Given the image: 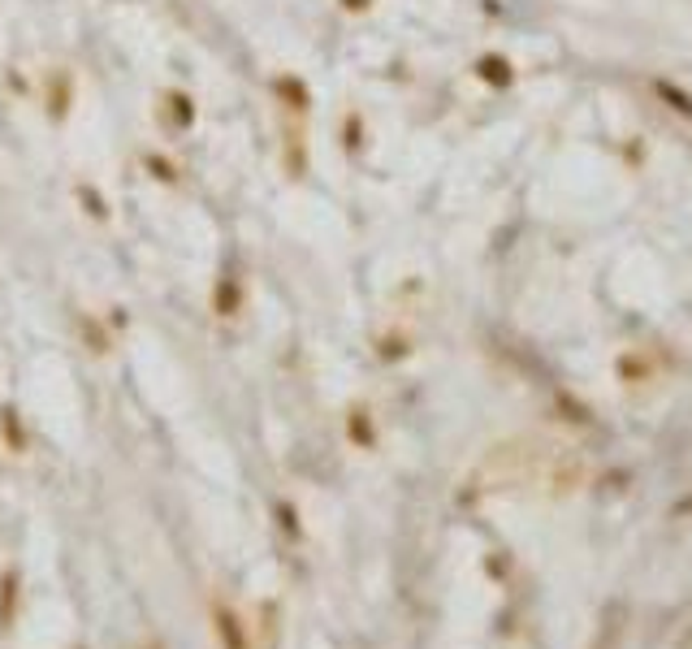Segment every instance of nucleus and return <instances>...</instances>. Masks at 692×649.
Returning a JSON list of instances; mask_svg holds the SVG:
<instances>
[{"label":"nucleus","mask_w":692,"mask_h":649,"mask_svg":"<svg viewBox=\"0 0 692 649\" xmlns=\"http://www.w3.org/2000/svg\"><path fill=\"white\" fill-rule=\"evenodd\" d=\"M148 165L156 169V177H165V182H173V177H177V169H173L169 160H160V156H148Z\"/></svg>","instance_id":"obj_5"},{"label":"nucleus","mask_w":692,"mask_h":649,"mask_svg":"<svg viewBox=\"0 0 692 649\" xmlns=\"http://www.w3.org/2000/svg\"><path fill=\"white\" fill-rule=\"evenodd\" d=\"M618 632H623V624H618V606L606 615V624H601V632H597L593 649H615L618 645Z\"/></svg>","instance_id":"obj_2"},{"label":"nucleus","mask_w":692,"mask_h":649,"mask_svg":"<svg viewBox=\"0 0 692 649\" xmlns=\"http://www.w3.org/2000/svg\"><path fill=\"white\" fill-rule=\"evenodd\" d=\"M212 303H217L221 316H234V312H238V286H234V281H221V290L212 295Z\"/></svg>","instance_id":"obj_3"},{"label":"nucleus","mask_w":692,"mask_h":649,"mask_svg":"<svg viewBox=\"0 0 692 649\" xmlns=\"http://www.w3.org/2000/svg\"><path fill=\"white\" fill-rule=\"evenodd\" d=\"M169 104H173V117H177L182 125H191V117H195V108H191V96H177V91H173Z\"/></svg>","instance_id":"obj_4"},{"label":"nucleus","mask_w":692,"mask_h":649,"mask_svg":"<svg viewBox=\"0 0 692 649\" xmlns=\"http://www.w3.org/2000/svg\"><path fill=\"white\" fill-rule=\"evenodd\" d=\"M217 627H221V636H225V649H247L243 645V627H238V619L229 610H217Z\"/></svg>","instance_id":"obj_1"}]
</instances>
